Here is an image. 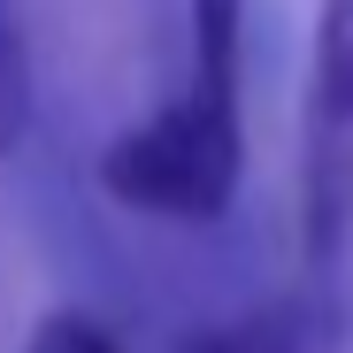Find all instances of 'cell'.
<instances>
[{
    "instance_id": "obj_1",
    "label": "cell",
    "mask_w": 353,
    "mask_h": 353,
    "mask_svg": "<svg viewBox=\"0 0 353 353\" xmlns=\"http://www.w3.org/2000/svg\"><path fill=\"white\" fill-rule=\"evenodd\" d=\"M246 176V108L239 85L185 77V92L161 100L146 123L115 131L100 154V192L146 223H185L208 230L230 215Z\"/></svg>"
},
{
    "instance_id": "obj_2",
    "label": "cell",
    "mask_w": 353,
    "mask_h": 353,
    "mask_svg": "<svg viewBox=\"0 0 353 353\" xmlns=\"http://www.w3.org/2000/svg\"><path fill=\"white\" fill-rule=\"evenodd\" d=\"M300 254L307 276H338L353 254V0H315L300 123Z\"/></svg>"
},
{
    "instance_id": "obj_3",
    "label": "cell",
    "mask_w": 353,
    "mask_h": 353,
    "mask_svg": "<svg viewBox=\"0 0 353 353\" xmlns=\"http://www.w3.org/2000/svg\"><path fill=\"white\" fill-rule=\"evenodd\" d=\"M185 353H353V292L338 276H307L276 300L200 330Z\"/></svg>"
},
{
    "instance_id": "obj_4",
    "label": "cell",
    "mask_w": 353,
    "mask_h": 353,
    "mask_svg": "<svg viewBox=\"0 0 353 353\" xmlns=\"http://www.w3.org/2000/svg\"><path fill=\"white\" fill-rule=\"evenodd\" d=\"M23 123H31V39L16 0H0V161L23 146Z\"/></svg>"
},
{
    "instance_id": "obj_5",
    "label": "cell",
    "mask_w": 353,
    "mask_h": 353,
    "mask_svg": "<svg viewBox=\"0 0 353 353\" xmlns=\"http://www.w3.org/2000/svg\"><path fill=\"white\" fill-rule=\"evenodd\" d=\"M23 353H123V338H115L100 315H85V307H54V315L31 323Z\"/></svg>"
}]
</instances>
